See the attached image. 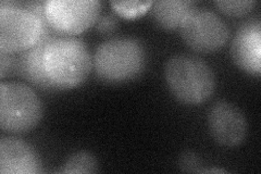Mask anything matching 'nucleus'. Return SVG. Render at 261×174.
Masks as SVG:
<instances>
[{"label":"nucleus","instance_id":"f257e3e1","mask_svg":"<svg viewBox=\"0 0 261 174\" xmlns=\"http://www.w3.org/2000/svg\"><path fill=\"white\" fill-rule=\"evenodd\" d=\"M165 78L172 95L186 105L205 103L216 88L214 71L205 60L195 55L171 57L166 63Z\"/></svg>","mask_w":261,"mask_h":174},{"label":"nucleus","instance_id":"f03ea898","mask_svg":"<svg viewBox=\"0 0 261 174\" xmlns=\"http://www.w3.org/2000/svg\"><path fill=\"white\" fill-rule=\"evenodd\" d=\"M44 63L47 76L59 89L73 88L83 83L93 68V59L81 39L60 36L46 47Z\"/></svg>","mask_w":261,"mask_h":174},{"label":"nucleus","instance_id":"7ed1b4c3","mask_svg":"<svg viewBox=\"0 0 261 174\" xmlns=\"http://www.w3.org/2000/svg\"><path fill=\"white\" fill-rule=\"evenodd\" d=\"M93 67L100 80L119 84L141 76L146 67V52L135 38L117 37L96 49Z\"/></svg>","mask_w":261,"mask_h":174},{"label":"nucleus","instance_id":"20e7f679","mask_svg":"<svg viewBox=\"0 0 261 174\" xmlns=\"http://www.w3.org/2000/svg\"><path fill=\"white\" fill-rule=\"evenodd\" d=\"M43 117V105L34 90L23 83H0V128L25 133Z\"/></svg>","mask_w":261,"mask_h":174},{"label":"nucleus","instance_id":"39448f33","mask_svg":"<svg viewBox=\"0 0 261 174\" xmlns=\"http://www.w3.org/2000/svg\"><path fill=\"white\" fill-rule=\"evenodd\" d=\"M42 22L23 4L0 3V51L16 53L28 51L42 35Z\"/></svg>","mask_w":261,"mask_h":174},{"label":"nucleus","instance_id":"423d86ee","mask_svg":"<svg viewBox=\"0 0 261 174\" xmlns=\"http://www.w3.org/2000/svg\"><path fill=\"white\" fill-rule=\"evenodd\" d=\"M185 44L195 52L212 53L222 48L230 37V29L216 12L194 10L179 28Z\"/></svg>","mask_w":261,"mask_h":174},{"label":"nucleus","instance_id":"0eeeda50","mask_svg":"<svg viewBox=\"0 0 261 174\" xmlns=\"http://www.w3.org/2000/svg\"><path fill=\"white\" fill-rule=\"evenodd\" d=\"M99 0H48L46 15L50 26L63 36L79 34L98 21Z\"/></svg>","mask_w":261,"mask_h":174},{"label":"nucleus","instance_id":"6e6552de","mask_svg":"<svg viewBox=\"0 0 261 174\" xmlns=\"http://www.w3.org/2000/svg\"><path fill=\"white\" fill-rule=\"evenodd\" d=\"M208 126L212 138L224 147H238L247 136L246 117L238 106L226 101H219L210 108Z\"/></svg>","mask_w":261,"mask_h":174},{"label":"nucleus","instance_id":"1a4fd4ad","mask_svg":"<svg viewBox=\"0 0 261 174\" xmlns=\"http://www.w3.org/2000/svg\"><path fill=\"white\" fill-rule=\"evenodd\" d=\"M231 54L238 67L251 76L261 73V22L252 19L244 22L236 32Z\"/></svg>","mask_w":261,"mask_h":174},{"label":"nucleus","instance_id":"9d476101","mask_svg":"<svg viewBox=\"0 0 261 174\" xmlns=\"http://www.w3.org/2000/svg\"><path fill=\"white\" fill-rule=\"evenodd\" d=\"M40 172H42V163L34 148L18 138H2L0 173L36 174Z\"/></svg>","mask_w":261,"mask_h":174},{"label":"nucleus","instance_id":"9b49d317","mask_svg":"<svg viewBox=\"0 0 261 174\" xmlns=\"http://www.w3.org/2000/svg\"><path fill=\"white\" fill-rule=\"evenodd\" d=\"M53 39L55 38L40 36L34 46L22 53L19 60V69L22 77L33 85L45 90H58L54 83L49 80L44 63L46 47Z\"/></svg>","mask_w":261,"mask_h":174},{"label":"nucleus","instance_id":"f8f14e48","mask_svg":"<svg viewBox=\"0 0 261 174\" xmlns=\"http://www.w3.org/2000/svg\"><path fill=\"white\" fill-rule=\"evenodd\" d=\"M152 6L153 20L166 30L181 28L187 16L197 9L196 4L191 0H159Z\"/></svg>","mask_w":261,"mask_h":174},{"label":"nucleus","instance_id":"ddd939ff","mask_svg":"<svg viewBox=\"0 0 261 174\" xmlns=\"http://www.w3.org/2000/svg\"><path fill=\"white\" fill-rule=\"evenodd\" d=\"M99 171L96 157L89 152L81 151L71 155L67 161L64 162L61 173H96Z\"/></svg>","mask_w":261,"mask_h":174},{"label":"nucleus","instance_id":"4468645a","mask_svg":"<svg viewBox=\"0 0 261 174\" xmlns=\"http://www.w3.org/2000/svg\"><path fill=\"white\" fill-rule=\"evenodd\" d=\"M218 9L230 16H244L255 9L256 0H216Z\"/></svg>","mask_w":261,"mask_h":174},{"label":"nucleus","instance_id":"2eb2a0df","mask_svg":"<svg viewBox=\"0 0 261 174\" xmlns=\"http://www.w3.org/2000/svg\"><path fill=\"white\" fill-rule=\"evenodd\" d=\"M151 0L148 2H110L113 10L125 19H134L144 14L152 6Z\"/></svg>","mask_w":261,"mask_h":174},{"label":"nucleus","instance_id":"dca6fc26","mask_svg":"<svg viewBox=\"0 0 261 174\" xmlns=\"http://www.w3.org/2000/svg\"><path fill=\"white\" fill-rule=\"evenodd\" d=\"M179 168L184 172H197L202 173L203 170L201 167V159L200 157L191 151L184 152L181 157H179Z\"/></svg>","mask_w":261,"mask_h":174},{"label":"nucleus","instance_id":"f3484780","mask_svg":"<svg viewBox=\"0 0 261 174\" xmlns=\"http://www.w3.org/2000/svg\"><path fill=\"white\" fill-rule=\"evenodd\" d=\"M118 18L112 13H107L102 16H99V19L96 22V28L102 34H110V33L116 31L118 28Z\"/></svg>","mask_w":261,"mask_h":174},{"label":"nucleus","instance_id":"a211bd4d","mask_svg":"<svg viewBox=\"0 0 261 174\" xmlns=\"http://www.w3.org/2000/svg\"><path fill=\"white\" fill-rule=\"evenodd\" d=\"M14 57L11 53L0 51V77L4 78L13 68Z\"/></svg>","mask_w":261,"mask_h":174}]
</instances>
